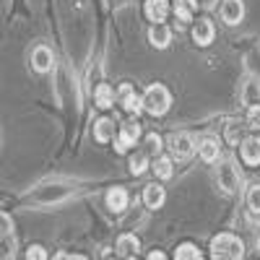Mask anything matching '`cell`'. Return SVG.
<instances>
[{"label":"cell","instance_id":"6da1fadb","mask_svg":"<svg viewBox=\"0 0 260 260\" xmlns=\"http://www.w3.org/2000/svg\"><path fill=\"white\" fill-rule=\"evenodd\" d=\"M242 257H245V245L240 237L224 232L211 240V260H242Z\"/></svg>","mask_w":260,"mask_h":260},{"label":"cell","instance_id":"7a4b0ae2","mask_svg":"<svg viewBox=\"0 0 260 260\" xmlns=\"http://www.w3.org/2000/svg\"><path fill=\"white\" fill-rule=\"evenodd\" d=\"M169 104H172V94H169L167 86H161V83H151L148 89L143 91V110L148 115H154V117L164 115L169 110Z\"/></svg>","mask_w":260,"mask_h":260},{"label":"cell","instance_id":"3957f363","mask_svg":"<svg viewBox=\"0 0 260 260\" xmlns=\"http://www.w3.org/2000/svg\"><path fill=\"white\" fill-rule=\"evenodd\" d=\"M216 180H219V187H221L226 195L237 192V187H240V182H242L240 169L234 167V161H232V159L219 161V167H216Z\"/></svg>","mask_w":260,"mask_h":260},{"label":"cell","instance_id":"277c9868","mask_svg":"<svg viewBox=\"0 0 260 260\" xmlns=\"http://www.w3.org/2000/svg\"><path fill=\"white\" fill-rule=\"evenodd\" d=\"M167 143H169L172 156H175V159H180V161L190 159V156H192V151H195V141H192L187 133H172Z\"/></svg>","mask_w":260,"mask_h":260},{"label":"cell","instance_id":"5b68a950","mask_svg":"<svg viewBox=\"0 0 260 260\" xmlns=\"http://www.w3.org/2000/svg\"><path fill=\"white\" fill-rule=\"evenodd\" d=\"M138 138H141V125H136V122H122V125H120V138L115 141V148L120 151V154H125L130 146H136Z\"/></svg>","mask_w":260,"mask_h":260},{"label":"cell","instance_id":"8992f818","mask_svg":"<svg viewBox=\"0 0 260 260\" xmlns=\"http://www.w3.org/2000/svg\"><path fill=\"white\" fill-rule=\"evenodd\" d=\"M245 18V3L242 0H224L221 3V21L226 26H237Z\"/></svg>","mask_w":260,"mask_h":260},{"label":"cell","instance_id":"52a82bcc","mask_svg":"<svg viewBox=\"0 0 260 260\" xmlns=\"http://www.w3.org/2000/svg\"><path fill=\"white\" fill-rule=\"evenodd\" d=\"M120 99H122L125 112H130V115L143 112V96H138L136 89H133L130 83H122V86H120Z\"/></svg>","mask_w":260,"mask_h":260},{"label":"cell","instance_id":"ba28073f","mask_svg":"<svg viewBox=\"0 0 260 260\" xmlns=\"http://www.w3.org/2000/svg\"><path fill=\"white\" fill-rule=\"evenodd\" d=\"M52 62H55V57H52V50H50V47H45V45L34 47V52H31V68H34L37 73L52 71Z\"/></svg>","mask_w":260,"mask_h":260},{"label":"cell","instance_id":"9c48e42d","mask_svg":"<svg viewBox=\"0 0 260 260\" xmlns=\"http://www.w3.org/2000/svg\"><path fill=\"white\" fill-rule=\"evenodd\" d=\"M240 154L247 167H257L260 164V138H245L240 143Z\"/></svg>","mask_w":260,"mask_h":260},{"label":"cell","instance_id":"30bf717a","mask_svg":"<svg viewBox=\"0 0 260 260\" xmlns=\"http://www.w3.org/2000/svg\"><path fill=\"white\" fill-rule=\"evenodd\" d=\"M164 201H167V192H164V187H161L159 182L146 185V190H143V203H146L151 211L161 208V206H164Z\"/></svg>","mask_w":260,"mask_h":260},{"label":"cell","instance_id":"8fae6325","mask_svg":"<svg viewBox=\"0 0 260 260\" xmlns=\"http://www.w3.org/2000/svg\"><path fill=\"white\" fill-rule=\"evenodd\" d=\"M213 34H216V29H213V24H211L208 18H201L198 24L192 26V39H195V45H201V47H208L211 45Z\"/></svg>","mask_w":260,"mask_h":260},{"label":"cell","instance_id":"7c38bea8","mask_svg":"<svg viewBox=\"0 0 260 260\" xmlns=\"http://www.w3.org/2000/svg\"><path fill=\"white\" fill-rule=\"evenodd\" d=\"M148 21H154V24H161V21L167 18L169 13V0H146V6H143Z\"/></svg>","mask_w":260,"mask_h":260},{"label":"cell","instance_id":"4fadbf2b","mask_svg":"<svg viewBox=\"0 0 260 260\" xmlns=\"http://www.w3.org/2000/svg\"><path fill=\"white\" fill-rule=\"evenodd\" d=\"M148 39H151V45H154L156 50H164V47H169V42H172V31L164 24H154L148 29Z\"/></svg>","mask_w":260,"mask_h":260},{"label":"cell","instance_id":"5bb4252c","mask_svg":"<svg viewBox=\"0 0 260 260\" xmlns=\"http://www.w3.org/2000/svg\"><path fill=\"white\" fill-rule=\"evenodd\" d=\"M94 138H96L99 143H110V141L115 138V120H110V117L96 120V122H94Z\"/></svg>","mask_w":260,"mask_h":260},{"label":"cell","instance_id":"9a60e30c","mask_svg":"<svg viewBox=\"0 0 260 260\" xmlns=\"http://www.w3.org/2000/svg\"><path fill=\"white\" fill-rule=\"evenodd\" d=\"M138 250H141V242H138L136 234H122L120 240H117V252L122 257H136Z\"/></svg>","mask_w":260,"mask_h":260},{"label":"cell","instance_id":"2e32d148","mask_svg":"<svg viewBox=\"0 0 260 260\" xmlns=\"http://www.w3.org/2000/svg\"><path fill=\"white\" fill-rule=\"evenodd\" d=\"M107 206H110V211H115V213L125 211L127 208V192H125V187H112L110 192H107Z\"/></svg>","mask_w":260,"mask_h":260},{"label":"cell","instance_id":"e0dca14e","mask_svg":"<svg viewBox=\"0 0 260 260\" xmlns=\"http://www.w3.org/2000/svg\"><path fill=\"white\" fill-rule=\"evenodd\" d=\"M198 154H201L203 161H216V159H219V141L211 138V136H206V138L198 143Z\"/></svg>","mask_w":260,"mask_h":260},{"label":"cell","instance_id":"ac0fdd59","mask_svg":"<svg viewBox=\"0 0 260 260\" xmlns=\"http://www.w3.org/2000/svg\"><path fill=\"white\" fill-rule=\"evenodd\" d=\"M94 99H96V107H102V110H110V107L115 104V89L110 83H99L96 91H94Z\"/></svg>","mask_w":260,"mask_h":260},{"label":"cell","instance_id":"d6986e66","mask_svg":"<svg viewBox=\"0 0 260 260\" xmlns=\"http://www.w3.org/2000/svg\"><path fill=\"white\" fill-rule=\"evenodd\" d=\"M175 260H203V255H201V250L195 247L192 242H182L175 250Z\"/></svg>","mask_w":260,"mask_h":260},{"label":"cell","instance_id":"ffe728a7","mask_svg":"<svg viewBox=\"0 0 260 260\" xmlns=\"http://www.w3.org/2000/svg\"><path fill=\"white\" fill-rule=\"evenodd\" d=\"M192 8H195L192 0H177L175 3V16L182 21V24H187V21H192Z\"/></svg>","mask_w":260,"mask_h":260},{"label":"cell","instance_id":"44dd1931","mask_svg":"<svg viewBox=\"0 0 260 260\" xmlns=\"http://www.w3.org/2000/svg\"><path fill=\"white\" fill-rule=\"evenodd\" d=\"M172 159H167V156H161V159H156V164H154V175L159 177V180H169L172 177Z\"/></svg>","mask_w":260,"mask_h":260},{"label":"cell","instance_id":"7402d4cb","mask_svg":"<svg viewBox=\"0 0 260 260\" xmlns=\"http://www.w3.org/2000/svg\"><path fill=\"white\" fill-rule=\"evenodd\" d=\"M148 169V159H146V154H136L133 159H130V175H143V172Z\"/></svg>","mask_w":260,"mask_h":260},{"label":"cell","instance_id":"603a6c76","mask_svg":"<svg viewBox=\"0 0 260 260\" xmlns=\"http://www.w3.org/2000/svg\"><path fill=\"white\" fill-rule=\"evenodd\" d=\"M247 208L252 213H260V185H252L247 190Z\"/></svg>","mask_w":260,"mask_h":260},{"label":"cell","instance_id":"cb8c5ba5","mask_svg":"<svg viewBox=\"0 0 260 260\" xmlns=\"http://www.w3.org/2000/svg\"><path fill=\"white\" fill-rule=\"evenodd\" d=\"M247 127L260 130V104H252L247 110Z\"/></svg>","mask_w":260,"mask_h":260},{"label":"cell","instance_id":"d4e9b609","mask_svg":"<svg viewBox=\"0 0 260 260\" xmlns=\"http://www.w3.org/2000/svg\"><path fill=\"white\" fill-rule=\"evenodd\" d=\"M26 260H47V250L42 245H31L26 250Z\"/></svg>","mask_w":260,"mask_h":260},{"label":"cell","instance_id":"484cf974","mask_svg":"<svg viewBox=\"0 0 260 260\" xmlns=\"http://www.w3.org/2000/svg\"><path fill=\"white\" fill-rule=\"evenodd\" d=\"M195 3V8H203V11H211L216 3H219V0H192Z\"/></svg>","mask_w":260,"mask_h":260},{"label":"cell","instance_id":"4316f807","mask_svg":"<svg viewBox=\"0 0 260 260\" xmlns=\"http://www.w3.org/2000/svg\"><path fill=\"white\" fill-rule=\"evenodd\" d=\"M148 146H151V151H161V138L156 133H151L148 136Z\"/></svg>","mask_w":260,"mask_h":260},{"label":"cell","instance_id":"83f0119b","mask_svg":"<svg viewBox=\"0 0 260 260\" xmlns=\"http://www.w3.org/2000/svg\"><path fill=\"white\" fill-rule=\"evenodd\" d=\"M237 127H240V125H229V130H226V136H229L232 143H237Z\"/></svg>","mask_w":260,"mask_h":260},{"label":"cell","instance_id":"f1b7e54d","mask_svg":"<svg viewBox=\"0 0 260 260\" xmlns=\"http://www.w3.org/2000/svg\"><path fill=\"white\" fill-rule=\"evenodd\" d=\"M148 260H167V255H164L161 250H154V252L148 255Z\"/></svg>","mask_w":260,"mask_h":260},{"label":"cell","instance_id":"f546056e","mask_svg":"<svg viewBox=\"0 0 260 260\" xmlns=\"http://www.w3.org/2000/svg\"><path fill=\"white\" fill-rule=\"evenodd\" d=\"M55 260H73V255H68V252H57Z\"/></svg>","mask_w":260,"mask_h":260},{"label":"cell","instance_id":"4dcf8cb0","mask_svg":"<svg viewBox=\"0 0 260 260\" xmlns=\"http://www.w3.org/2000/svg\"><path fill=\"white\" fill-rule=\"evenodd\" d=\"M73 260H89V257H83V255H73Z\"/></svg>","mask_w":260,"mask_h":260},{"label":"cell","instance_id":"1f68e13d","mask_svg":"<svg viewBox=\"0 0 260 260\" xmlns=\"http://www.w3.org/2000/svg\"><path fill=\"white\" fill-rule=\"evenodd\" d=\"M125 260H136V257H125Z\"/></svg>","mask_w":260,"mask_h":260},{"label":"cell","instance_id":"d6a6232c","mask_svg":"<svg viewBox=\"0 0 260 260\" xmlns=\"http://www.w3.org/2000/svg\"><path fill=\"white\" fill-rule=\"evenodd\" d=\"M257 247H260V242H257Z\"/></svg>","mask_w":260,"mask_h":260}]
</instances>
